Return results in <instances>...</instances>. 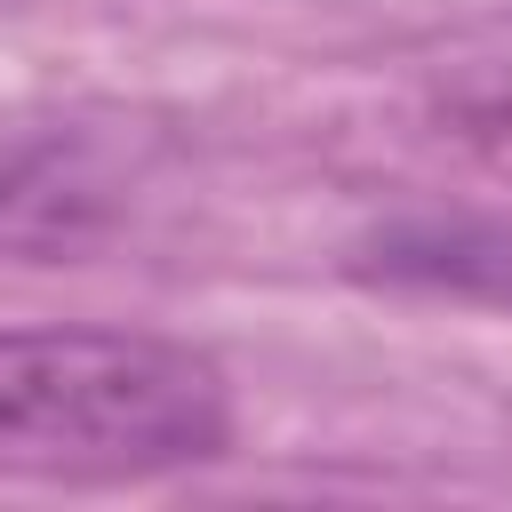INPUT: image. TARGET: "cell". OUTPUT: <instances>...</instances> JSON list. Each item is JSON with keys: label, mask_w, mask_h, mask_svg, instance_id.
Here are the masks:
<instances>
[{"label": "cell", "mask_w": 512, "mask_h": 512, "mask_svg": "<svg viewBox=\"0 0 512 512\" xmlns=\"http://www.w3.org/2000/svg\"><path fill=\"white\" fill-rule=\"evenodd\" d=\"M232 376L152 328L32 320L0 328V480L144 488L232 448Z\"/></svg>", "instance_id": "cell-1"}, {"label": "cell", "mask_w": 512, "mask_h": 512, "mask_svg": "<svg viewBox=\"0 0 512 512\" xmlns=\"http://www.w3.org/2000/svg\"><path fill=\"white\" fill-rule=\"evenodd\" d=\"M120 168L80 128H24L0 136V256L16 264H72L120 224Z\"/></svg>", "instance_id": "cell-2"}, {"label": "cell", "mask_w": 512, "mask_h": 512, "mask_svg": "<svg viewBox=\"0 0 512 512\" xmlns=\"http://www.w3.org/2000/svg\"><path fill=\"white\" fill-rule=\"evenodd\" d=\"M432 128L512 184V64H464L432 88Z\"/></svg>", "instance_id": "cell-3"}]
</instances>
